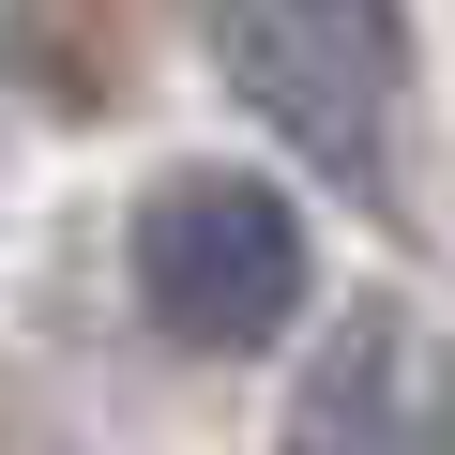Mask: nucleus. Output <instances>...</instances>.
Wrapping results in <instances>:
<instances>
[{
    "mask_svg": "<svg viewBox=\"0 0 455 455\" xmlns=\"http://www.w3.org/2000/svg\"><path fill=\"white\" fill-rule=\"evenodd\" d=\"M137 304L167 349H212V364H243L274 349L304 304H319V243H304V212L259 182V167H182L137 197Z\"/></svg>",
    "mask_w": 455,
    "mask_h": 455,
    "instance_id": "nucleus-1",
    "label": "nucleus"
},
{
    "mask_svg": "<svg viewBox=\"0 0 455 455\" xmlns=\"http://www.w3.org/2000/svg\"><path fill=\"white\" fill-rule=\"evenodd\" d=\"M289 455H440V410H425L410 349H395V334H334V349L304 364Z\"/></svg>",
    "mask_w": 455,
    "mask_h": 455,
    "instance_id": "nucleus-2",
    "label": "nucleus"
}]
</instances>
